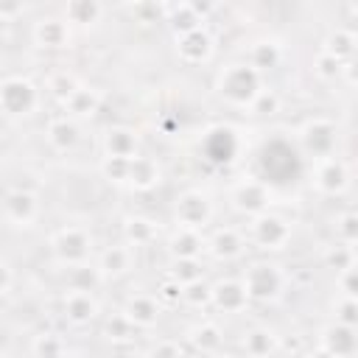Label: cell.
Wrapping results in <instances>:
<instances>
[{"label":"cell","instance_id":"cell-42","mask_svg":"<svg viewBox=\"0 0 358 358\" xmlns=\"http://www.w3.org/2000/svg\"><path fill=\"white\" fill-rule=\"evenodd\" d=\"M341 70H344V64L341 62H336L333 56H327L324 50H319L316 53V59H313V73L322 78V81H336L338 76H341Z\"/></svg>","mask_w":358,"mask_h":358},{"label":"cell","instance_id":"cell-34","mask_svg":"<svg viewBox=\"0 0 358 358\" xmlns=\"http://www.w3.org/2000/svg\"><path fill=\"white\" fill-rule=\"evenodd\" d=\"M78 87H81V81H78L70 70H53V73L45 78V90H48L59 103H64Z\"/></svg>","mask_w":358,"mask_h":358},{"label":"cell","instance_id":"cell-53","mask_svg":"<svg viewBox=\"0 0 358 358\" xmlns=\"http://www.w3.org/2000/svg\"><path fill=\"white\" fill-rule=\"evenodd\" d=\"M0 358H3V355H0Z\"/></svg>","mask_w":358,"mask_h":358},{"label":"cell","instance_id":"cell-18","mask_svg":"<svg viewBox=\"0 0 358 358\" xmlns=\"http://www.w3.org/2000/svg\"><path fill=\"white\" fill-rule=\"evenodd\" d=\"M243 249H246V235H243L241 229H235V227H218V229L207 238V249H204V252H210L215 260L229 263V260L241 257Z\"/></svg>","mask_w":358,"mask_h":358},{"label":"cell","instance_id":"cell-6","mask_svg":"<svg viewBox=\"0 0 358 358\" xmlns=\"http://www.w3.org/2000/svg\"><path fill=\"white\" fill-rule=\"evenodd\" d=\"M39 103V90L22 78V76H8L0 81V112L8 117H25L36 109Z\"/></svg>","mask_w":358,"mask_h":358},{"label":"cell","instance_id":"cell-4","mask_svg":"<svg viewBox=\"0 0 358 358\" xmlns=\"http://www.w3.org/2000/svg\"><path fill=\"white\" fill-rule=\"evenodd\" d=\"M50 252L59 263L64 266H78V263H87L90 255H92V235L87 227H78V224H67L62 229L53 232L50 238Z\"/></svg>","mask_w":358,"mask_h":358},{"label":"cell","instance_id":"cell-21","mask_svg":"<svg viewBox=\"0 0 358 358\" xmlns=\"http://www.w3.org/2000/svg\"><path fill=\"white\" fill-rule=\"evenodd\" d=\"M162 182V168L154 157H145V154H137L129 159V173H126V187L137 190V193H145L151 187H157Z\"/></svg>","mask_w":358,"mask_h":358},{"label":"cell","instance_id":"cell-40","mask_svg":"<svg viewBox=\"0 0 358 358\" xmlns=\"http://www.w3.org/2000/svg\"><path fill=\"white\" fill-rule=\"evenodd\" d=\"M333 232H336V241H338V243L352 246V243L358 241V215H355L352 210H344L341 215H336Z\"/></svg>","mask_w":358,"mask_h":358},{"label":"cell","instance_id":"cell-29","mask_svg":"<svg viewBox=\"0 0 358 358\" xmlns=\"http://www.w3.org/2000/svg\"><path fill=\"white\" fill-rule=\"evenodd\" d=\"M355 45H358V36H355L352 28H333V31L324 36L322 50H324L327 56H333L336 62L347 64V62L355 56Z\"/></svg>","mask_w":358,"mask_h":358},{"label":"cell","instance_id":"cell-41","mask_svg":"<svg viewBox=\"0 0 358 358\" xmlns=\"http://www.w3.org/2000/svg\"><path fill=\"white\" fill-rule=\"evenodd\" d=\"M182 302L190 305V308H204V305H210V282L201 277V280H193V282L182 285Z\"/></svg>","mask_w":358,"mask_h":358},{"label":"cell","instance_id":"cell-27","mask_svg":"<svg viewBox=\"0 0 358 358\" xmlns=\"http://www.w3.org/2000/svg\"><path fill=\"white\" fill-rule=\"evenodd\" d=\"M243 62H246L252 70H257V73L263 76V73L280 67V62H282V48H280L274 39H260V42H255V45L246 50V59H243Z\"/></svg>","mask_w":358,"mask_h":358},{"label":"cell","instance_id":"cell-26","mask_svg":"<svg viewBox=\"0 0 358 358\" xmlns=\"http://www.w3.org/2000/svg\"><path fill=\"white\" fill-rule=\"evenodd\" d=\"M187 341H190L193 350H199L204 355H215L221 350V344H224V330H221L218 322L204 319V322H199V324H193L187 330Z\"/></svg>","mask_w":358,"mask_h":358},{"label":"cell","instance_id":"cell-50","mask_svg":"<svg viewBox=\"0 0 358 358\" xmlns=\"http://www.w3.org/2000/svg\"><path fill=\"white\" fill-rule=\"evenodd\" d=\"M305 358H336V355H330V352H324L322 347H316V350H313V352H308Z\"/></svg>","mask_w":358,"mask_h":358},{"label":"cell","instance_id":"cell-37","mask_svg":"<svg viewBox=\"0 0 358 358\" xmlns=\"http://www.w3.org/2000/svg\"><path fill=\"white\" fill-rule=\"evenodd\" d=\"M168 277L176 280L179 285H187V282H193V280H201V277H204L201 260H199V257H182V260H173Z\"/></svg>","mask_w":358,"mask_h":358},{"label":"cell","instance_id":"cell-25","mask_svg":"<svg viewBox=\"0 0 358 358\" xmlns=\"http://www.w3.org/2000/svg\"><path fill=\"white\" fill-rule=\"evenodd\" d=\"M207 249V238L204 232H196V229H182L176 227L168 238V252L173 260H182V257H199L201 252Z\"/></svg>","mask_w":358,"mask_h":358},{"label":"cell","instance_id":"cell-38","mask_svg":"<svg viewBox=\"0 0 358 358\" xmlns=\"http://www.w3.org/2000/svg\"><path fill=\"white\" fill-rule=\"evenodd\" d=\"M324 263H327V268H333L336 274H341V271H347V268L355 266V249L347 246V243H333L324 252Z\"/></svg>","mask_w":358,"mask_h":358},{"label":"cell","instance_id":"cell-43","mask_svg":"<svg viewBox=\"0 0 358 358\" xmlns=\"http://www.w3.org/2000/svg\"><path fill=\"white\" fill-rule=\"evenodd\" d=\"M126 173H129V159H115V157H103L101 159V176L112 185H126Z\"/></svg>","mask_w":358,"mask_h":358},{"label":"cell","instance_id":"cell-39","mask_svg":"<svg viewBox=\"0 0 358 358\" xmlns=\"http://www.w3.org/2000/svg\"><path fill=\"white\" fill-rule=\"evenodd\" d=\"M103 336H106L109 341H131V338L137 336V327H134L123 313H112V316H106V322H103Z\"/></svg>","mask_w":358,"mask_h":358},{"label":"cell","instance_id":"cell-1","mask_svg":"<svg viewBox=\"0 0 358 358\" xmlns=\"http://www.w3.org/2000/svg\"><path fill=\"white\" fill-rule=\"evenodd\" d=\"M263 76L257 70H252L246 62H229L218 70V78H215V92L224 103L235 106V109H246L257 92L263 90Z\"/></svg>","mask_w":358,"mask_h":358},{"label":"cell","instance_id":"cell-17","mask_svg":"<svg viewBox=\"0 0 358 358\" xmlns=\"http://www.w3.org/2000/svg\"><path fill=\"white\" fill-rule=\"evenodd\" d=\"M137 330H148L159 322L162 316V305L157 302V296L151 294H131L126 302H123V310H120Z\"/></svg>","mask_w":358,"mask_h":358},{"label":"cell","instance_id":"cell-32","mask_svg":"<svg viewBox=\"0 0 358 358\" xmlns=\"http://www.w3.org/2000/svg\"><path fill=\"white\" fill-rule=\"evenodd\" d=\"M64 22L73 28V25H92L103 17V6L98 0H70L64 6Z\"/></svg>","mask_w":358,"mask_h":358},{"label":"cell","instance_id":"cell-20","mask_svg":"<svg viewBox=\"0 0 358 358\" xmlns=\"http://www.w3.org/2000/svg\"><path fill=\"white\" fill-rule=\"evenodd\" d=\"M101 145H103V157H115V159H131L140 154V137L129 126H109L103 131Z\"/></svg>","mask_w":358,"mask_h":358},{"label":"cell","instance_id":"cell-22","mask_svg":"<svg viewBox=\"0 0 358 358\" xmlns=\"http://www.w3.org/2000/svg\"><path fill=\"white\" fill-rule=\"evenodd\" d=\"M62 313L70 324L81 327V324H90L101 313V305H98L95 294H90V291H67L62 299Z\"/></svg>","mask_w":358,"mask_h":358},{"label":"cell","instance_id":"cell-28","mask_svg":"<svg viewBox=\"0 0 358 358\" xmlns=\"http://www.w3.org/2000/svg\"><path fill=\"white\" fill-rule=\"evenodd\" d=\"M159 11H162L165 22L173 28L176 36L190 34V31H196V28H204V22L196 17V11L190 8V3H162Z\"/></svg>","mask_w":358,"mask_h":358},{"label":"cell","instance_id":"cell-30","mask_svg":"<svg viewBox=\"0 0 358 358\" xmlns=\"http://www.w3.org/2000/svg\"><path fill=\"white\" fill-rule=\"evenodd\" d=\"M64 112H67V117H73L76 123L78 120H87V117H92L98 109H101V95L95 92V90H90V87H78L64 103Z\"/></svg>","mask_w":358,"mask_h":358},{"label":"cell","instance_id":"cell-10","mask_svg":"<svg viewBox=\"0 0 358 358\" xmlns=\"http://www.w3.org/2000/svg\"><path fill=\"white\" fill-rule=\"evenodd\" d=\"M31 39L36 48L45 50H62L73 42V28L64 22V17H42L31 28Z\"/></svg>","mask_w":358,"mask_h":358},{"label":"cell","instance_id":"cell-5","mask_svg":"<svg viewBox=\"0 0 358 358\" xmlns=\"http://www.w3.org/2000/svg\"><path fill=\"white\" fill-rule=\"evenodd\" d=\"M271 201H274V190L257 176H246L229 187V204L241 215H249V218L263 215V213H268Z\"/></svg>","mask_w":358,"mask_h":358},{"label":"cell","instance_id":"cell-49","mask_svg":"<svg viewBox=\"0 0 358 358\" xmlns=\"http://www.w3.org/2000/svg\"><path fill=\"white\" fill-rule=\"evenodd\" d=\"M190 8L196 11V17H199L201 22H207V17L215 11V3H207V0H190Z\"/></svg>","mask_w":358,"mask_h":358},{"label":"cell","instance_id":"cell-44","mask_svg":"<svg viewBox=\"0 0 358 358\" xmlns=\"http://www.w3.org/2000/svg\"><path fill=\"white\" fill-rule=\"evenodd\" d=\"M336 322L338 324H347V327H355L358 324V305H355V296H341L336 302Z\"/></svg>","mask_w":358,"mask_h":358},{"label":"cell","instance_id":"cell-47","mask_svg":"<svg viewBox=\"0 0 358 358\" xmlns=\"http://www.w3.org/2000/svg\"><path fill=\"white\" fill-rule=\"evenodd\" d=\"M338 288H341V296H355L358 294V271H355V266L338 274Z\"/></svg>","mask_w":358,"mask_h":358},{"label":"cell","instance_id":"cell-46","mask_svg":"<svg viewBox=\"0 0 358 358\" xmlns=\"http://www.w3.org/2000/svg\"><path fill=\"white\" fill-rule=\"evenodd\" d=\"M148 358H182V347L171 338H162L148 350Z\"/></svg>","mask_w":358,"mask_h":358},{"label":"cell","instance_id":"cell-14","mask_svg":"<svg viewBox=\"0 0 358 358\" xmlns=\"http://www.w3.org/2000/svg\"><path fill=\"white\" fill-rule=\"evenodd\" d=\"M201 151H204V159H210L213 165H227L238 154V134L227 126H215L204 134Z\"/></svg>","mask_w":358,"mask_h":358},{"label":"cell","instance_id":"cell-7","mask_svg":"<svg viewBox=\"0 0 358 358\" xmlns=\"http://www.w3.org/2000/svg\"><path fill=\"white\" fill-rule=\"evenodd\" d=\"M296 137H299V145L305 154H310L313 159H324V157H333V151H336L338 129L327 117H310L299 126Z\"/></svg>","mask_w":358,"mask_h":358},{"label":"cell","instance_id":"cell-52","mask_svg":"<svg viewBox=\"0 0 358 358\" xmlns=\"http://www.w3.org/2000/svg\"><path fill=\"white\" fill-rule=\"evenodd\" d=\"M291 358H305V355H302V352H296V355H291Z\"/></svg>","mask_w":358,"mask_h":358},{"label":"cell","instance_id":"cell-51","mask_svg":"<svg viewBox=\"0 0 358 358\" xmlns=\"http://www.w3.org/2000/svg\"><path fill=\"white\" fill-rule=\"evenodd\" d=\"M213 358H235V355H213Z\"/></svg>","mask_w":358,"mask_h":358},{"label":"cell","instance_id":"cell-11","mask_svg":"<svg viewBox=\"0 0 358 358\" xmlns=\"http://www.w3.org/2000/svg\"><path fill=\"white\" fill-rule=\"evenodd\" d=\"M0 204H3V215L17 227H31L39 218V199L31 190H22V187L6 190Z\"/></svg>","mask_w":358,"mask_h":358},{"label":"cell","instance_id":"cell-8","mask_svg":"<svg viewBox=\"0 0 358 358\" xmlns=\"http://www.w3.org/2000/svg\"><path fill=\"white\" fill-rule=\"evenodd\" d=\"M173 221L182 229H196L201 232L213 221V201L201 190H185L176 196L173 204Z\"/></svg>","mask_w":358,"mask_h":358},{"label":"cell","instance_id":"cell-3","mask_svg":"<svg viewBox=\"0 0 358 358\" xmlns=\"http://www.w3.org/2000/svg\"><path fill=\"white\" fill-rule=\"evenodd\" d=\"M249 302H271L282 294L285 288V271L274 263V260H255L246 266L243 277H241Z\"/></svg>","mask_w":358,"mask_h":358},{"label":"cell","instance_id":"cell-33","mask_svg":"<svg viewBox=\"0 0 358 358\" xmlns=\"http://www.w3.org/2000/svg\"><path fill=\"white\" fill-rule=\"evenodd\" d=\"M103 282L101 271L95 268V263H78V266H70V274H67V285L70 291H95L98 285Z\"/></svg>","mask_w":358,"mask_h":358},{"label":"cell","instance_id":"cell-35","mask_svg":"<svg viewBox=\"0 0 358 358\" xmlns=\"http://www.w3.org/2000/svg\"><path fill=\"white\" fill-rule=\"evenodd\" d=\"M31 355L34 358H64L67 355V344L56 333H39L31 341Z\"/></svg>","mask_w":358,"mask_h":358},{"label":"cell","instance_id":"cell-45","mask_svg":"<svg viewBox=\"0 0 358 358\" xmlns=\"http://www.w3.org/2000/svg\"><path fill=\"white\" fill-rule=\"evenodd\" d=\"M157 302H159V305H179V302H182V285H179L176 280L165 277V280L159 282V288H157Z\"/></svg>","mask_w":358,"mask_h":358},{"label":"cell","instance_id":"cell-19","mask_svg":"<svg viewBox=\"0 0 358 358\" xmlns=\"http://www.w3.org/2000/svg\"><path fill=\"white\" fill-rule=\"evenodd\" d=\"M95 268L101 271L103 280H117L123 274H129L134 268V249L129 243H115V246H106L98 260H95Z\"/></svg>","mask_w":358,"mask_h":358},{"label":"cell","instance_id":"cell-15","mask_svg":"<svg viewBox=\"0 0 358 358\" xmlns=\"http://www.w3.org/2000/svg\"><path fill=\"white\" fill-rule=\"evenodd\" d=\"M213 50H215V42L207 28H196L190 34L176 36V56L185 64H204L213 59Z\"/></svg>","mask_w":358,"mask_h":358},{"label":"cell","instance_id":"cell-13","mask_svg":"<svg viewBox=\"0 0 358 358\" xmlns=\"http://www.w3.org/2000/svg\"><path fill=\"white\" fill-rule=\"evenodd\" d=\"M210 305L218 313H243L249 308V296L241 280H218L215 285H210Z\"/></svg>","mask_w":358,"mask_h":358},{"label":"cell","instance_id":"cell-36","mask_svg":"<svg viewBox=\"0 0 358 358\" xmlns=\"http://www.w3.org/2000/svg\"><path fill=\"white\" fill-rule=\"evenodd\" d=\"M280 106H282L280 92H277V90L263 87V90L257 92V98L246 106V112H249V115H257V117H271V115H277V112H280Z\"/></svg>","mask_w":358,"mask_h":358},{"label":"cell","instance_id":"cell-24","mask_svg":"<svg viewBox=\"0 0 358 358\" xmlns=\"http://www.w3.org/2000/svg\"><path fill=\"white\" fill-rule=\"evenodd\" d=\"M241 347H243V355L246 358H268L271 352H277L280 336L271 327H266V324H255V327H249L243 333Z\"/></svg>","mask_w":358,"mask_h":358},{"label":"cell","instance_id":"cell-23","mask_svg":"<svg viewBox=\"0 0 358 358\" xmlns=\"http://www.w3.org/2000/svg\"><path fill=\"white\" fill-rule=\"evenodd\" d=\"M45 140H48V145H50L53 151H62V154H64V151H73V148L78 145L81 129H78V123H76L73 117L59 115V117H53V120L48 123Z\"/></svg>","mask_w":358,"mask_h":358},{"label":"cell","instance_id":"cell-31","mask_svg":"<svg viewBox=\"0 0 358 358\" xmlns=\"http://www.w3.org/2000/svg\"><path fill=\"white\" fill-rule=\"evenodd\" d=\"M157 241V224L145 215H129L123 221V243H129L131 249L137 246H148Z\"/></svg>","mask_w":358,"mask_h":358},{"label":"cell","instance_id":"cell-9","mask_svg":"<svg viewBox=\"0 0 358 358\" xmlns=\"http://www.w3.org/2000/svg\"><path fill=\"white\" fill-rule=\"evenodd\" d=\"M249 238L260 246V249H268V252H277L282 249L288 241H291V224L277 215V213H263V215H255L252 224H249Z\"/></svg>","mask_w":358,"mask_h":358},{"label":"cell","instance_id":"cell-48","mask_svg":"<svg viewBox=\"0 0 358 358\" xmlns=\"http://www.w3.org/2000/svg\"><path fill=\"white\" fill-rule=\"evenodd\" d=\"M11 282H14V271H11V266L0 257V296H3V294H8Z\"/></svg>","mask_w":358,"mask_h":358},{"label":"cell","instance_id":"cell-2","mask_svg":"<svg viewBox=\"0 0 358 358\" xmlns=\"http://www.w3.org/2000/svg\"><path fill=\"white\" fill-rule=\"evenodd\" d=\"M257 168H260V176L268 187L271 185H285V182H294L299 176V151L282 140V137H274L263 145L260 157H257Z\"/></svg>","mask_w":358,"mask_h":358},{"label":"cell","instance_id":"cell-16","mask_svg":"<svg viewBox=\"0 0 358 358\" xmlns=\"http://www.w3.org/2000/svg\"><path fill=\"white\" fill-rule=\"evenodd\" d=\"M319 347L336 358H352L355 350H358V336H355V327H347V324H338V322H330L322 327L319 333Z\"/></svg>","mask_w":358,"mask_h":358},{"label":"cell","instance_id":"cell-12","mask_svg":"<svg viewBox=\"0 0 358 358\" xmlns=\"http://www.w3.org/2000/svg\"><path fill=\"white\" fill-rule=\"evenodd\" d=\"M350 185V168L338 159V157H324L316 159V171H313V187L324 196H338L344 187Z\"/></svg>","mask_w":358,"mask_h":358}]
</instances>
